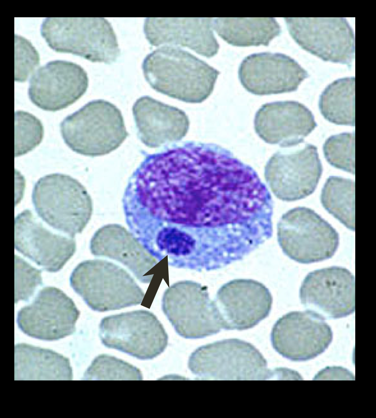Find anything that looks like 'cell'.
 Wrapping results in <instances>:
<instances>
[{
	"label": "cell",
	"mask_w": 376,
	"mask_h": 418,
	"mask_svg": "<svg viewBox=\"0 0 376 418\" xmlns=\"http://www.w3.org/2000/svg\"><path fill=\"white\" fill-rule=\"evenodd\" d=\"M319 108L328 121L338 125L355 126V77L335 80L323 91Z\"/></svg>",
	"instance_id": "26"
},
{
	"label": "cell",
	"mask_w": 376,
	"mask_h": 418,
	"mask_svg": "<svg viewBox=\"0 0 376 418\" xmlns=\"http://www.w3.org/2000/svg\"><path fill=\"white\" fill-rule=\"evenodd\" d=\"M88 86L87 74L80 65L56 60L47 63L33 74L28 95L38 108L53 112L75 103L85 93Z\"/></svg>",
	"instance_id": "16"
},
{
	"label": "cell",
	"mask_w": 376,
	"mask_h": 418,
	"mask_svg": "<svg viewBox=\"0 0 376 418\" xmlns=\"http://www.w3.org/2000/svg\"><path fill=\"white\" fill-rule=\"evenodd\" d=\"M132 111L140 139L149 147L179 141L188 131L189 121L183 110L150 96L138 98Z\"/></svg>",
	"instance_id": "23"
},
{
	"label": "cell",
	"mask_w": 376,
	"mask_h": 418,
	"mask_svg": "<svg viewBox=\"0 0 376 418\" xmlns=\"http://www.w3.org/2000/svg\"><path fill=\"white\" fill-rule=\"evenodd\" d=\"M80 312L73 300L53 287L41 289L33 302L18 312L20 330L37 339L56 340L72 334Z\"/></svg>",
	"instance_id": "14"
},
{
	"label": "cell",
	"mask_w": 376,
	"mask_h": 418,
	"mask_svg": "<svg viewBox=\"0 0 376 418\" xmlns=\"http://www.w3.org/2000/svg\"><path fill=\"white\" fill-rule=\"evenodd\" d=\"M60 132L73 151L86 156L108 154L128 136L121 111L103 99L88 102L60 123Z\"/></svg>",
	"instance_id": "3"
},
{
	"label": "cell",
	"mask_w": 376,
	"mask_h": 418,
	"mask_svg": "<svg viewBox=\"0 0 376 418\" xmlns=\"http://www.w3.org/2000/svg\"><path fill=\"white\" fill-rule=\"evenodd\" d=\"M306 310L323 318L345 317L355 311V278L345 268L331 266L309 273L300 289Z\"/></svg>",
	"instance_id": "15"
},
{
	"label": "cell",
	"mask_w": 376,
	"mask_h": 418,
	"mask_svg": "<svg viewBox=\"0 0 376 418\" xmlns=\"http://www.w3.org/2000/svg\"><path fill=\"white\" fill-rule=\"evenodd\" d=\"M15 380H72L69 360L52 350L25 343L15 346Z\"/></svg>",
	"instance_id": "24"
},
{
	"label": "cell",
	"mask_w": 376,
	"mask_h": 418,
	"mask_svg": "<svg viewBox=\"0 0 376 418\" xmlns=\"http://www.w3.org/2000/svg\"><path fill=\"white\" fill-rule=\"evenodd\" d=\"M333 338L332 329L325 319L308 310L282 316L273 325L270 334L274 349L295 362L310 360L321 354Z\"/></svg>",
	"instance_id": "13"
},
{
	"label": "cell",
	"mask_w": 376,
	"mask_h": 418,
	"mask_svg": "<svg viewBox=\"0 0 376 418\" xmlns=\"http://www.w3.org/2000/svg\"><path fill=\"white\" fill-rule=\"evenodd\" d=\"M277 230L283 252L302 264L331 258L339 244L336 230L314 210L304 207L293 208L283 214Z\"/></svg>",
	"instance_id": "8"
},
{
	"label": "cell",
	"mask_w": 376,
	"mask_h": 418,
	"mask_svg": "<svg viewBox=\"0 0 376 418\" xmlns=\"http://www.w3.org/2000/svg\"><path fill=\"white\" fill-rule=\"evenodd\" d=\"M70 284L93 310L104 312L140 304L145 293L125 269L104 260L79 263L70 277Z\"/></svg>",
	"instance_id": "6"
},
{
	"label": "cell",
	"mask_w": 376,
	"mask_h": 418,
	"mask_svg": "<svg viewBox=\"0 0 376 418\" xmlns=\"http://www.w3.org/2000/svg\"><path fill=\"white\" fill-rule=\"evenodd\" d=\"M32 202L43 221L72 238L82 231L92 214V201L85 188L64 174L39 179L33 190Z\"/></svg>",
	"instance_id": "4"
},
{
	"label": "cell",
	"mask_w": 376,
	"mask_h": 418,
	"mask_svg": "<svg viewBox=\"0 0 376 418\" xmlns=\"http://www.w3.org/2000/svg\"><path fill=\"white\" fill-rule=\"evenodd\" d=\"M323 150L333 167L355 174V132H343L329 137Z\"/></svg>",
	"instance_id": "29"
},
{
	"label": "cell",
	"mask_w": 376,
	"mask_h": 418,
	"mask_svg": "<svg viewBox=\"0 0 376 418\" xmlns=\"http://www.w3.org/2000/svg\"><path fill=\"white\" fill-rule=\"evenodd\" d=\"M15 302L27 301L42 284L41 271L20 256H15Z\"/></svg>",
	"instance_id": "31"
},
{
	"label": "cell",
	"mask_w": 376,
	"mask_h": 418,
	"mask_svg": "<svg viewBox=\"0 0 376 418\" xmlns=\"http://www.w3.org/2000/svg\"><path fill=\"white\" fill-rule=\"evenodd\" d=\"M288 31L302 49L325 61L351 66L355 36L345 18H284Z\"/></svg>",
	"instance_id": "12"
},
{
	"label": "cell",
	"mask_w": 376,
	"mask_h": 418,
	"mask_svg": "<svg viewBox=\"0 0 376 418\" xmlns=\"http://www.w3.org/2000/svg\"><path fill=\"white\" fill-rule=\"evenodd\" d=\"M213 18L149 17L144 31L151 45H179L211 57L220 47L213 31Z\"/></svg>",
	"instance_id": "21"
},
{
	"label": "cell",
	"mask_w": 376,
	"mask_h": 418,
	"mask_svg": "<svg viewBox=\"0 0 376 418\" xmlns=\"http://www.w3.org/2000/svg\"><path fill=\"white\" fill-rule=\"evenodd\" d=\"M320 201L325 209L348 229L355 231V181L337 176L327 178Z\"/></svg>",
	"instance_id": "27"
},
{
	"label": "cell",
	"mask_w": 376,
	"mask_h": 418,
	"mask_svg": "<svg viewBox=\"0 0 376 418\" xmlns=\"http://www.w3.org/2000/svg\"><path fill=\"white\" fill-rule=\"evenodd\" d=\"M215 301L225 330L242 331L253 328L269 315L273 299L263 283L238 279L224 284L218 290Z\"/></svg>",
	"instance_id": "18"
},
{
	"label": "cell",
	"mask_w": 376,
	"mask_h": 418,
	"mask_svg": "<svg viewBox=\"0 0 376 418\" xmlns=\"http://www.w3.org/2000/svg\"><path fill=\"white\" fill-rule=\"evenodd\" d=\"M84 380H142L137 367L113 356L102 354L96 357L85 372Z\"/></svg>",
	"instance_id": "28"
},
{
	"label": "cell",
	"mask_w": 376,
	"mask_h": 418,
	"mask_svg": "<svg viewBox=\"0 0 376 418\" xmlns=\"http://www.w3.org/2000/svg\"><path fill=\"white\" fill-rule=\"evenodd\" d=\"M212 25L224 40L238 46H267L282 31L278 22L271 17L213 18Z\"/></svg>",
	"instance_id": "25"
},
{
	"label": "cell",
	"mask_w": 376,
	"mask_h": 418,
	"mask_svg": "<svg viewBox=\"0 0 376 418\" xmlns=\"http://www.w3.org/2000/svg\"><path fill=\"white\" fill-rule=\"evenodd\" d=\"M90 249L94 255L122 263L143 283L150 282L154 273L150 271L159 262L131 232L118 224L99 228L91 238Z\"/></svg>",
	"instance_id": "22"
},
{
	"label": "cell",
	"mask_w": 376,
	"mask_h": 418,
	"mask_svg": "<svg viewBox=\"0 0 376 418\" xmlns=\"http://www.w3.org/2000/svg\"><path fill=\"white\" fill-rule=\"evenodd\" d=\"M15 81L25 82L39 64V56L37 50L27 39L15 35Z\"/></svg>",
	"instance_id": "32"
},
{
	"label": "cell",
	"mask_w": 376,
	"mask_h": 418,
	"mask_svg": "<svg viewBox=\"0 0 376 418\" xmlns=\"http://www.w3.org/2000/svg\"><path fill=\"white\" fill-rule=\"evenodd\" d=\"M188 367L202 379L265 380L273 375L259 350L250 343L237 338L197 348L189 357Z\"/></svg>",
	"instance_id": "7"
},
{
	"label": "cell",
	"mask_w": 376,
	"mask_h": 418,
	"mask_svg": "<svg viewBox=\"0 0 376 418\" xmlns=\"http://www.w3.org/2000/svg\"><path fill=\"white\" fill-rule=\"evenodd\" d=\"M161 307L176 333L188 339L204 338L225 330L215 300L206 286L184 280L174 283L162 296Z\"/></svg>",
	"instance_id": "9"
},
{
	"label": "cell",
	"mask_w": 376,
	"mask_h": 418,
	"mask_svg": "<svg viewBox=\"0 0 376 418\" xmlns=\"http://www.w3.org/2000/svg\"><path fill=\"white\" fill-rule=\"evenodd\" d=\"M128 225L158 261L197 271L242 260L273 233V203L229 150L188 141L148 155L125 193Z\"/></svg>",
	"instance_id": "1"
},
{
	"label": "cell",
	"mask_w": 376,
	"mask_h": 418,
	"mask_svg": "<svg viewBox=\"0 0 376 418\" xmlns=\"http://www.w3.org/2000/svg\"><path fill=\"white\" fill-rule=\"evenodd\" d=\"M144 77L156 91L183 102L201 103L212 93L220 72L186 50L166 45L142 63Z\"/></svg>",
	"instance_id": "2"
},
{
	"label": "cell",
	"mask_w": 376,
	"mask_h": 418,
	"mask_svg": "<svg viewBox=\"0 0 376 418\" xmlns=\"http://www.w3.org/2000/svg\"><path fill=\"white\" fill-rule=\"evenodd\" d=\"M322 170L317 147L306 144L302 148L274 154L265 166L264 177L278 199L291 202L313 193Z\"/></svg>",
	"instance_id": "11"
},
{
	"label": "cell",
	"mask_w": 376,
	"mask_h": 418,
	"mask_svg": "<svg viewBox=\"0 0 376 418\" xmlns=\"http://www.w3.org/2000/svg\"><path fill=\"white\" fill-rule=\"evenodd\" d=\"M309 77L295 59L281 53H256L246 56L238 69L242 86L249 92L265 95L296 91Z\"/></svg>",
	"instance_id": "17"
},
{
	"label": "cell",
	"mask_w": 376,
	"mask_h": 418,
	"mask_svg": "<svg viewBox=\"0 0 376 418\" xmlns=\"http://www.w3.org/2000/svg\"><path fill=\"white\" fill-rule=\"evenodd\" d=\"M254 125L256 133L264 141L283 148L301 144L317 126L310 110L295 101L263 104L256 113Z\"/></svg>",
	"instance_id": "20"
},
{
	"label": "cell",
	"mask_w": 376,
	"mask_h": 418,
	"mask_svg": "<svg viewBox=\"0 0 376 418\" xmlns=\"http://www.w3.org/2000/svg\"><path fill=\"white\" fill-rule=\"evenodd\" d=\"M99 336L106 347L140 360L161 354L168 343V336L156 316L137 310L104 317L99 325Z\"/></svg>",
	"instance_id": "10"
},
{
	"label": "cell",
	"mask_w": 376,
	"mask_h": 418,
	"mask_svg": "<svg viewBox=\"0 0 376 418\" xmlns=\"http://www.w3.org/2000/svg\"><path fill=\"white\" fill-rule=\"evenodd\" d=\"M15 248L44 270L55 272L63 268L76 250L75 240L46 228L29 210L15 219Z\"/></svg>",
	"instance_id": "19"
},
{
	"label": "cell",
	"mask_w": 376,
	"mask_h": 418,
	"mask_svg": "<svg viewBox=\"0 0 376 418\" xmlns=\"http://www.w3.org/2000/svg\"><path fill=\"white\" fill-rule=\"evenodd\" d=\"M40 31L48 46L58 52L107 64L114 62L120 54L114 30L104 18L48 17Z\"/></svg>",
	"instance_id": "5"
},
{
	"label": "cell",
	"mask_w": 376,
	"mask_h": 418,
	"mask_svg": "<svg viewBox=\"0 0 376 418\" xmlns=\"http://www.w3.org/2000/svg\"><path fill=\"white\" fill-rule=\"evenodd\" d=\"M15 156L31 151L42 140L44 129L41 122L33 115L23 111L15 113Z\"/></svg>",
	"instance_id": "30"
}]
</instances>
